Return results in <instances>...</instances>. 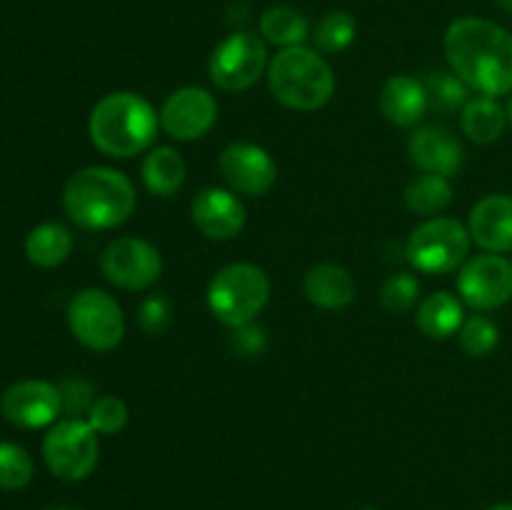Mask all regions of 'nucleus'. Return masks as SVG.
<instances>
[{"label":"nucleus","mask_w":512,"mask_h":510,"mask_svg":"<svg viewBox=\"0 0 512 510\" xmlns=\"http://www.w3.org/2000/svg\"><path fill=\"white\" fill-rule=\"evenodd\" d=\"M450 70L473 93L500 98L512 93V33L485 18H458L443 38Z\"/></svg>","instance_id":"nucleus-1"},{"label":"nucleus","mask_w":512,"mask_h":510,"mask_svg":"<svg viewBox=\"0 0 512 510\" xmlns=\"http://www.w3.org/2000/svg\"><path fill=\"white\" fill-rule=\"evenodd\" d=\"M160 130L158 110L133 90H115L93 105L88 118L90 143L108 158H133L153 148Z\"/></svg>","instance_id":"nucleus-2"},{"label":"nucleus","mask_w":512,"mask_h":510,"mask_svg":"<svg viewBox=\"0 0 512 510\" xmlns=\"http://www.w3.org/2000/svg\"><path fill=\"white\" fill-rule=\"evenodd\" d=\"M138 195L130 178L108 165H88L68 178L63 208L85 230H113L135 213Z\"/></svg>","instance_id":"nucleus-3"},{"label":"nucleus","mask_w":512,"mask_h":510,"mask_svg":"<svg viewBox=\"0 0 512 510\" xmlns=\"http://www.w3.org/2000/svg\"><path fill=\"white\" fill-rule=\"evenodd\" d=\"M268 88L285 108L313 113L325 108L333 98L335 75L318 50L293 45L278 50V55L270 58Z\"/></svg>","instance_id":"nucleus-4"},{"label":"nucleus","mask_w":512,"mask_h":510,"mask_svg":"<svg viewBox=\"0 0 512 510\" xmlns=\"http://www.w3.org/2000/svg\"><path fill=\"white\" fill-rule=\"evenodd\" d=\"M268 273L255 263H230L208 285V308L223 325L243 328L255 323L270 300Z\"/></svg>","instance_id":"nucleus-5"},{"label":"nucleus","mask_w":512,"mask_h":510,"mask_svg":"<svg viewBox=\"0 0 512 510\" xmlns=\"http://www.w3.org/2000/svg\"><path fill=\"white\" fill-rule=\"evenodd\" d=\"M470 238L468 225L455 218H425L418 228L410 233L405 243V255L413 270L423 275H445L460 270L468 260Z\"/></svg>","instance_id":"nucleus-6"},{"label":"nucleus","mask_w":512,"mask_h":510,"mask_svg":"<svg viewBox=\"0 0 512 510\" xmlns=\"http://www.w3.org/2000/svg\"><path fill=\"white\" fill-rule=\"evenodd\" d=\"M68 325L83 348L110 353L125 338V315L118 300L98 288H85L68 305Z\"/></svg>","instance_id":"nucleus-7"},{"label":"nucleus","mask_w":512,"mask_h":510,"mask_svg":"<svg viewBox=\"0 0 512 510\" xmlns=\"http://www.w3.org/2000/svg\"><path fill=\"white\" fill-rule=\"evenodd\" d=\"M98 433L83 418L58 420L43 438V460L60 480L78 483L98 468Z\"/></svg>","instance_id":"nucleus-8"},{"label":"nucleus","mask_w":512,"mask_h":510,"mask_svg":"<svg viewBox=\"0 0 512 510\" xmlns=\"http://www.w3.org/2000/svg\"><path fill=\"white\" fill-rule=\"evenodd\" d=\"M268 45L260 35L240 30L215 45L210 55V80L223 93H243L268 73Z\"/></svg>","instance_id":"nucleus-9"},{"label":"nucleus","mask_w":512,"mask_h":510,"mask_svg":"<svg viewBox=\"0 0 512 510\" xmlns=\"http://www.w3.org/2000/svg\"><path fill=\"white\" fill-rule=\"evenodd\" d=\"M100 270L105 280L115 288L123 290H148L150 285L158 283L163 273V255L153 243L135 235L115 238L105 245L100 255Z\"/></svg>","instance_id":"nucleus-10"},{"label":"nucleus","mask_w":512,"mask_h":510,"mask_svg":"<svg viewBox=\"0 0 512 510\" xmlns=\"http://www.w3.org/2000/svg\"><path fill=\"white\" fill-rule=\"evenodd\" d=\"M458 295L478 313L503 308L512 298V263L498 253L473 255L458 270Z\"/></svg>","instance_id":"nucleus-11"},{"label":"nucleus","mask_w":512,"mask_h":510,"mask_svg":"<svg viewBox=\"0 0 512 510\" xmlns=\"http://www.w3.org/2000/svg\"><path fill=\"white\" fill-rule=\"evenodd\" d=\"M160 130L178 143L205 138L218 120V100L210 90L183 85L160 105Z\"/></svg>","instance_id":"nucleus-12"},{"label":"nucleus","mask_w":512,"mask_h":510,"mask_svg":"<svg viewBox=\"0 0 512 510\" xmlns=\"http://www.w3.org/2000/svg\"><path fill=\"white\" fill-rule=\"evenodd\" d=\"M218 170L233 193L250 195V198L270 193L278 180V165L273 155L255 143H230L220 153Z\"/></svg>","instance_id":"nucleus-13"},{"label":"nucleus","mask_w":512,"mask_h":510,"mask_svg":"<svg viewBox=\"0 0 512 510\" xmlns=\"http://www.w3.org/2000/svg\"><path fill=\"white\" fill-rule=\"evenodd\" d=\"M0 413L18 428L35 430L55 425L58 415L63 413L60 388L48 380H20L3 393Z\"/></svg>","instance_id":"nucleus-14"},{"label":"nucleus","mask_w":512,"mask_h":510,"mask_svg":"<svg viewBox=\"0 0 512 510\" xmlns=\"http://www.w3.org/2000/svg\"><path fill=\"white\" fill-rule=\"evenodd\" d=\"M190 220L210 240H233L245 228V205L230 188H205L190 203Z\"/></svg>","instance_id":"nucleus-15"},{"label":"nucleus","mask_w":512,"mask_h":510,"mask_svg":"<svg viewBox=\"0 0 512 510\" xmlns=\"http://www.w3.org/2000/svg\"><path fill=\"white\" fill-rule=\"evenodd\" d=\"M408 155L423 173L453 178L463 168V145L445 125H423L408 138Z\"/></svg>","instance_id":"nucleus-16"},{"label":"nucleus","mask_w":512,"mask_h":510,"mask_svg":"<svg viewBox=\"0 0 512 510\" xmlns=\"http://www.w3.org/2000/svg\"><path fill=\"white\" fill-rule=\"evenodd\" d=\"M468 230L485 253H512V195L490 193L480 198L470 210Z\"/></svg>","instance_id":"nucleus-17"},{"label":"nucleus","mask_w":512,"mask_h":510,"mask_svg":"<svg viewBox=\"0 0 512 510\" xmlns=\"http://www.w3.org/2000/svg\"><path fill=\"white\" fill-rule=\"evenodd\" d=\"M378 105L388 123L398 125V128H415L430 110L423 78L405 73L390 75L380 90Z\"/></svg>","instance_id":"nucleus-18"},{"label":"nucleus","mask_w":512,"mask_h":510,"mask_svg":"<svg viewBox=\"0 0 512 510\" xmlns=\"http://www.w3.org/2000/svg\"><path fill=\"white\" fill-rule=\"evenodd\" d=\"M303 293L320 310H343L355 300V280L335 263H320L305 273Z\"/></svg>","instance_id":"nucleus-19"},{"label":"nucleus","mask_w":512,"mask_h":510,"mask_svg":"<svg viewBox=\"0 0 512 510\" xmlns=\"http://www.w3.org/2000/svg\"><path fill=\"white\" fill-rule=\"evenodd\" d=\"M465 323V303L460 295L438 290L418 303L415 313V325L420 333L430 340H448L458 335V330Z\"/></svg>","instance_id":"nucleus-20"},{"label":"nucleus","mask_w":512,"mask_h":510,"mask_svg":"<svg viewBox=\"0 0 512 510\" xmlns=\"http://www.w3.org/2000/svg\"><path fill=\"white\" fill-rule=\"evenodd\" d=\"M185 168L183 155L170 145H155L145 153L143 165H140V180H143L145 190L158 198H170L178 193L185 183Z\"/></svg>","instance_id":"nucleus-21"},{"label":"nucleus","mask_w":512,"mask_h":510,"mask_svg":"<svg viewBox=\"0 0 512 510\" xmlns=\"http://www.w3.org/2000/svg\"><path fill=\"white\" fill-rule=\"evenodd\" d=\"M460 128H463L465 138L473 140V143H495L508 128L505 105H500L498 98H485V95L470 98L460 113Z\"/></svg>","instance_id":"nucleus-22"},{"label":"nucleus","mask_w":512,"mask_h":510,"mask_svg":"<svg viewBox=\"0 0 512 510\" xmlns=\"http://www.w3.org/2000/svg\"><path fill=\"white\" fill-rule=\"evenodd\" d=\"M73 233L63 223H40L25 238V255L38 268H58L73 253Z\"/></svg>","instance_id":"nucleus-23"},{"label":"nucleus","mask_w":512,"mask_h":510,"mask_svg":"<svg viewBox=\"0 0 512 510\" xmlns=\"http://www.w3.org/2000/svg\"><path fill=\"white\" fill-rule=\"evenodd\" d=\"M260 38L270 45L283 48H293V45H303L310 35V23L300 10L290 8V5H273L260 15Z\"/></svg>","instance_id":"nucleus-24"},{"label":"nucleus","mask_w":512,"mask_h":510,"mask_svg":"<svg viewBox=\"0 0 512 510\" xmlns=\"http://www.w3.org/2000/svg\"><path fill=\"white\" fill-rule=\"evenodd\" d=\"M450 203H453V185L443 175L423 173L410 180L405 188V205L423 218H438Z\"/></svg>","instance_id":"nucleus-25"},{"label":"nucleus","mask_w":512,"mask_h":510,"mask_svg":"<svg viewBox=\"0 0 512 510\" xmlns=\"http://www.w3.org/2000/svg\"><path fill=\"white\" fill-rule=\"evenodd\" d=\"M425 93H428L430 110L440 115L463 113L468 100L473 98V90L453 73V70H435L428 78H423Z\"/></svg>","instance_id":"nucleus-26"},{"label":"nucleus","mask_w":512,"mask_h":510,"mask_svg":"<svg viewBox=\"0 0 512 510\" xmlns=\"http://www.w3.org/2000/svg\"><path fill=\"white\" fill-rule=\"evenodd\" d=\"M355 35H358V23L345 10H333V13L323 15L313 30V40L318 53L338 55L353 45Z\"/></svg>","instance_id":"nucleus-27"},{"label":"nucleus","mask_w":512,"mask_h":510,"mask_svg":"<svg viewBox=\"0 0 512 510\" xmlns=\"http://www.w3.org/2000/svg\"><path fill=\"white\" fill-rule=\"evenodd\" d=\"M460 348L470 358H488L500 343V328L488 315H470L465 318L463 328L458 330Z\"/></svg>","instance_id":"nucleus-28"},{"label":"nucleus","mask_w":512,"mask_h":510,"mask_svg":"<svg viewBox=\"0 0 512 510\" xmlns=\"http://www.w3.org/2000/svg\"><path fill=\"white\" fill-rule=\"evenodd\" d=\"M420 280L413 273H393L380 288V305L393 315H405L418 305Z\"/></svg>","instance_id":"nucleus-29"},{"label":"nucleus","mask_w":512,"mask_h":510,"mask_svg":"<svg viewBox=\"0 0 512 510\" xmlns=\"http://www.w3.org/2000/svg\"><path fill=\"white\" fill-rule=\"evenodd\" d=\"M33 473V458L20 445L0 443V490H23Z\"/></svg>","instance_id":"nucleus-30"},{"label":"nucleus","mask_w":512,"mask_h":510,"mask_svg":"<svg viewBox=\"0 0 512 510\" xmlns=\"http://www.w3.org/2000/svg\"><path fill=\"white\" fill-rule=\"evenodd\" d=\"M85 420H88L90 428L98 435H118L128 425L130 410L125 400L118 398V395H100Z\"/></svg>","instance_id":"nucleus-31"},{"label":"nucleus","mask_w":512,"mask_h":510,"mask_svg":"<svg viewBox=\"0 0 512 510\" xmlns=\"http://www.w3.org/2000/svg\"><path fill=\"white\" fill-rule=\"evenodd\" d=\"M60 388V400H63V413H68V418H88L90 408L98 398H95V388L83 378H70L65 380Z\"/></svg>","instance_id":"nucleus-32"},{"label":"nucleus","mask_w":512,"mask_h":510,"mask_svg":"<svg viewBox=\"0 0 512 510\" xmlns=\"http://www.w3.org/2000/svg\"><path fill=\"white\" fill-rule=\"evenodd\" d=\"M138 323L148 335H160L163 330H168V325L173 323V305H170V300L163 298V295L145 298L138 310Z\"/></svg>","instance_id":"nucleus-33"},{"label":"nucleus","mask_w":512,"mask_h":510,"mask_svg":"<svg viewBox=\"0 0 512 510\" xmlns=\"http://www.w3.org/2000/svg\"><path fill=\"white\" fill-rule=\"evenodd\" d=\"M268 345L265 340V330L258 328L255 323L243 325V328H233V335H230V348L235 350L243 358H253V355H260Z\"/></svg>","instance_id":"nucleus-34"},{"label":"nucleus","mask_w":512,"mask_h":510,"mask_svg":"<svg viewBox=\"0 0 512 510\" xmlns=\"http://www.w3.org/2000/svg\"><path fill=\"white\" fill-rule=\"evenodd\" d=\"M495 3H498V5H500V8H503V10H505V13H508V15H512V0H495Z\"/></svg>","instance_id":"nucleus-35"},{"label":"nucleus","mask_w":512,"mask_h":510,"mask_svg":"<svg viewBox=\"0 0 512 510\" xmlns=\"http://www.w3.org/2000/svg\"><path fill=\"white\" fill-rule=\"evenodd\" d=\"M505 115H508V125L512 128V98L508 100V105H505Z\"/></svg>","instance_id":"nucleus-36"},{"label":"nucleus","mask_w":512,"mask_h":510,"mask_svg":"<svg viewBox=\"0 0 512 510\" xmlns=\"http://www.w3.org/2000/svg\"><path fill=\"white\" fill-rule=\"evenodd\" d=\"M488 510H512V503H500V505H493V508Z\"/></svg>","instance_id":"nucleus-37"},{"label":"nucleus","mask_w":512,"mask_h":510,"mask_svg":"<svg viewBox=\"0 0 512 510\" xmlns=\"http://www.w3.org/2000/svg\"><path fill=\"white\" fill-rule=\"evenodd\" d=\"M50 510H70V508H50Z\"/></svg>","instance_id":"nucleus-38"},{"label":"nucleus","mask_w":512,"mask_h":510,"mask_svg":"<svg viewBox=\"0 0 512 510\" xmlns=\"http://www.w3.org/2000/svg\"><path fill=\"white\" fill-rule=\"evenodd\" d=\"M363 510H375V508H363Z\"/></svg>","instance_id":"nucleus-39"}]
</instances>
